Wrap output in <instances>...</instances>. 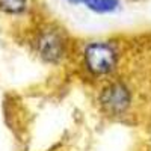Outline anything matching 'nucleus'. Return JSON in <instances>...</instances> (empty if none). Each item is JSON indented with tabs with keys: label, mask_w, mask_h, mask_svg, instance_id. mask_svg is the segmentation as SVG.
Masks as SVG:
<instances>
[{
	"label": "nucleus",
	"mask_w": 151,
	"mask_h": 151,
	"mask_svg": "<svg viewBox=\"0 0 151 151\" xmlns=\"http://www.w3.org/2000/svg\"><path fill=\"white\" fill-rule=\"evenodd\" d=\"M85 62L91 73L97 76H104L115 68L116 52L110 44L92 42L85 50Z\"/></svg>",
	"instance_id": "nucleus-1"
},
{
	"label": "nucleus",
	"mask_w": 151,
	"mask_h": 151,
	"mask_svg": "<svg viewBox=\"0 0 151 151\" xmlns=\"http://www.w3.org/2000/svg\"><path fill=\"white\" fill-rule=\"evenodd\" d=\"M100 101L106 112L112 115H119L130 106V92L122 83H113L103 91Z\"/></svg>",
	"instance_id": "nucleus-2"
},
{
	"label": "nucleus",
	"mask_w": 151,
	"mask_h": 151,
	"mask_svg": "<svg viewBox=\"0 0 151 151\" xmlns=\"http://www.w3.org/2000/svg\"><path fill=\"white\" fill-rule=\"evenodd\" d=\"M40 55L48 62H58L64 56V40L56 30H45L38 41Z\"/></svg>",
	"instance_id": "nucleus-3"
},
{
	"label": "nucleus",
	"mask_w": 151,
	"mask_h": 151,
	"mask_svg": "<svg viewBox=\"0 0 151 151\" xmlns=\"http://www.w3.org/2000/svg\"><path fill=\"white\" fill-rule=\"evenodd\" d=\"M121 0H85V6L98 14L112 12L119 6Z\"/></svg>",
	"instance_id": "nucleus-4"
},
{
	"label": "nucleus",
	"mask_w": 151,
	"mask_h": 151,
	"mask_svg": "<svg viewBox=\"0 0 151 151\" xmlns=\"http://www.w3.org/2000/svg\"><path fill=\"white\" fill-rule=\"evenodd\" d=\"M27 0H0V9L8 14H20L26 9Z\"/></svg>",
	"instance_id": "nucleus-5"
},
{
	"label": "nucleus",
	"mask_w": 151,
	"mask_h": 151,
	"mask_svg": "<svg viewBox=\"0 0 151 151\" xmlns=\"http://www.w3.org/2000/svg\"><path fill=\"white\" fill-rule=\"evenodd\" d=\"M71 5H85V0H67Z\"/></svg>",
	"instance_id": "nucleus-6"
}]
</instances>
